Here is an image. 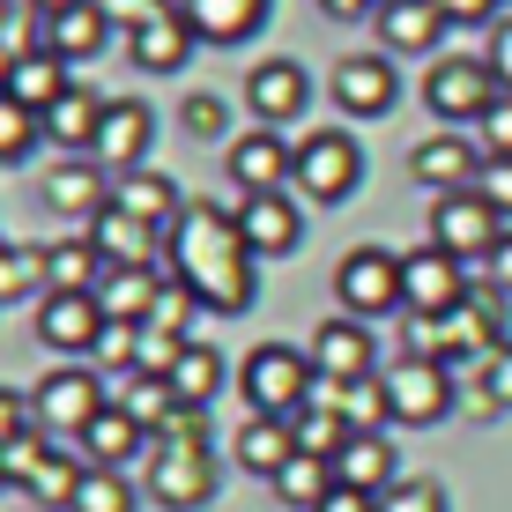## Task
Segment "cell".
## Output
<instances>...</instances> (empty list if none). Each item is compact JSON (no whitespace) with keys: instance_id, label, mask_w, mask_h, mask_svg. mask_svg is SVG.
I'll list each match as a JSON object with an SVG mask.
<instances>
[{"instance_id":"cell-1","label":"cell","mask_w":512,"mask_h":512,"mask_svg":"<svg viewBox=\"0 0 512 512\" xmlns=\"http://www.w3.org/2000/svg\"><path fill=\"white\" fill-rule=\"evenodd\" d=\"M164 253H171V275H179L208 312H245V305H253V290H260V253L245 245L238 216L193 201L186 216L171 223Z\"/></svg>"},{"instance_id":"cell-2","label":"cell","mask_w":512,"mask_h":512,"mask_svg":"<svg viewBox=\"0 0 512 512\" xmlns=\"http://www.w3.org/2000/svg\"><path fill=\"white\" fill-rule=\"evenodd\" d=\"M312 379H320L312 349H290V342H260L238 364V394H245L253 416H297L312 401Z\"/></svg>"},{"instance_id":"cell-3","label":"cell","mask_w":512,"mask_h":512,"mask_svg":"<svg viewBox=\"0 0 512 512\" xmlns=\"http://www.w3.org/2000/svg\"><path fill=\"white\" fill-rule=\"evenodd\" d=\"M216 438H149V498L171 512H201L216 498Z\"/></svg>"},{"instance_id":"cell-4","label":"cell","mask_w":512,"mask_h":512,"mask_svg":"<svg viewBox=\"0 0 512 512\" xmlns=\"http://www.w3.org/2000/svg\"><path fill=\"white\" fill-rule=\"evenodd\" d=\"M505 327H512V297L498 290V282H483V290H468L461 305L438 320V357H446V364H475V372H483V364L505 349Z\"/></svg>"},{"instance_id":"cell-5","label":"cell","mask_w":512,"mask_h":512,"mask_svg":"<svg viewBox=\"0 0 512 512\" xmlns=\"http://www.w3.org/2000/svg\"><path fill=\"white\" fill-rule=\"evenodd\" d=\"M498 97L505 90H498L490 52H446V60H431V75H423V104H431L446 127H475Z\"/></svg>"},{"instance_id":"cell-6","label":"cell","mask_w":512,"mask_h":512,"mask_svg":"<svg viewBox=\"0 0 512 512\" xmlns=\"http://www.w3.org/2000/svg\"><path fill=\"white\" fill-rule=\"evenodd\" d=\"M357 179H364V156H357V134H349V127H312L305 141H297L290 186L305 193V201L342 208L349 193H357Z\"/></svg>"},{"instance_id":"cell-7","label":"cell","mask_w":512,"mask_h":512,"mask_svg":"<svg viewBox=\"0 0 512 512\" xmlns=\"http://www.w3.org/2000/svg\"><path fill=\"white\" fill-rule=\"evenodd\" d=\"M386 409L409 431H431V423L453 416V364L446 357H394L386 364Z\"/></svg>"},{"instance_id":"cell-8","label":"cell","mask_w":512,"mask_h":512,"mask_svg":"<svg viewBox=\"0 0 512 512\" xmlns=\"http://www.w3.org/2000/svg\"><path fill=\"white\" fill-rule=\"evenodd\" d=\"M334 297H342L349 320H386V312H409V297H401V260L386 253V245H357V253L334 268Z\"/></svg>"},{"instance_id":"cell-9","label":"cell","mask_w":512,"mask_h":512,"mask_svg":"<svg viewBox=\"0 0 512 512\" xmlns=\"http://www.w3.org/2000/svg\"><path fill=\"white\" fill-rule=\"evenodd\" d=\"M505 238V216L483 201V193H431V245H446L453 260H490Z\"/></svg>"},{"instance_id":"cell-10","label":"cell","mask_w":512,"mask_h":512,"mask_svg":"<svg viewBox=\"0 0 512 512\" xmlns=\"http://www.w3.org/2000/svg\"><path fill=\"white\" fill-rule=\"evenodd\" d=\"M401 297H409L416 320H446L468 297V260H453L446 245H416V253L401 260Z\"/></svg>"},{"instance_id":"cell-11","label":"cell","mask_w":512,"mask_h":512,"mask_svg":"<svg viewBox=\"0 0 512 512\" xmlns=\"http://www.w3.org/2000/svg\"><path fill=\"white\" fill-rule=\"evenodd\" d=\"M156 149V112L141 97H112L104 104V127H97V149L90 164H104V179H119V171H141Z\"/></svg>"},{"instance_id":"cell-12","label":"cell","mask_w":512,"mask_h":512,"mask_svg":"<svg viewBox=\"0 0 512 512\" xmlns=\"http://www.w3.org/2000/svg\"><path fill=\"white\" fill-rule=\"evenodd\" d=\"M409 179L431 186V193H468L483 179V149H475L461 127H438V134H423L409 149Z\"/></svg>"},{"instance_id":"cell-13","label":"cell","mask_w":512,"mask_h":512,"mask_svg":"<svg viewBox=\"0 0 512 512\" xmlns=\"http://www.w3.org/2000/svg\"><path fill=\"white\" fill-rule=\"evenodd\" d=\"M231 216H238V231H245V245H253L260 260L297 253V238H305V208H297V193H290V186H275V193H245Z\"/></svg>"},{"instance_id":"cell-14","label":"cell","mask_w":512,"mask_h":512,"mask_svg":"<svg viewBox=\"0 0 512 512\" xmlns=\"http://www.w3.org/2000/svg\"><path fill=\"white\" fill-rule=\"evenodd\" d=\"M30 401H38V423H45V431L82 438V431H90V416L104 409V379L82 372V364H60V372H45V386H38Z\"/></svg>"},{"instance_id":"cell-15","label":"cell","mask_w":512,"mask_h":512,"mask_svg":"<svg viewBox=\"0 0 512 512\" xmlns=\"http://www.w3.org/2000/svg\"><path fill=\"white\" fill-rule=\"evenodd\" d=\"M401 97V75L386 52H349V60H334V104H342L349 119H386Z\"/></svg>"},{"instance_id":"cell-16","label":"cell","mask_w":512,"mask_h":512,"mask_svg":"<svg viewBox=\"0 0 512 512\" xmlns=\"http://www.w3.org/2000/svg\"><path fill=\"white\" fill-rule=\"evenodd\" d=\"M379 349H372V327L364 320H320L312 327V364H320V379L327 386H357V379H379Z\"/></svg>"},{"instance_id":"cell-17","label":"cell","mask_w":512,"mask_h":512,"mask_svg":"<svg viewBox=\"0 0 512 512\" xmlns=\"http://www.w3.org/2000/svg\"><path fill=\"white\" fill-rule=\"evenodd\" d=\"M290 171H297V141H282V127H253L231 141L238 193H275V186H290Z\"/></svg>"},{"instance_id":"cell-18","label":"cell","mask_w":512,"mask_h":512,"mask_svg":"<svg viewBox=\"0 0 512 512\" xmlns=\"http://www.w3.org/2000/svg\"><path fill=\"white\" fill-rule=\"evenodd\" d=\"M193 30H186V15H179V0L171 8H156V15H141V23L127 30V52H134V67H149V75H171V67H186L193 60Z\"/></svg>"},{"instance_id":"cell-19","label":"cell","mask_w":512,"mask_h":512,"mask_svg":"<svg viewBox=\"0 0 512 512\" xmlns=\"http://www.w3.org/2000/svg\"><path fill=\"white\" fill-rule=\"evenodd\" d=\"M312 97V75L297 60H260L253 75H245V104H253L260 127H282V119H297Z\"/></svg>"},{"instance_id":"cell-20","label":"cell","mask_w":512,"mask_h":512,"mask_svg":"<svg viewBox=\"0 0 512 512\" xmlns=\"http://www.w3.org/2000/svg\"><path fill=\"white\" fill-rule=\"evenodd\" d=\"M38 334H45V349H97L104 305H97V297H82V290H45Z\"/></svg>"},{"instance_id":"cell-21","label":"cell","mask_w":512,"mask_h":512,"mask_svg":"<svg viewBox=\"0 0 512 512\" xmlns=\"http://www.w3.org/2000/svg\"><path fill=\"white\" fill-rule=\"evenodd\" d=\"M268 8H275V0H179L186 30L201 45H245L260 23H268Z\"/></svg>"},{"instance_id":"cell-22","label":"cell","mask_w":512,"mask_h":512,"mask_svg":"<svg viewBox=\"0 0 512 512\" xmlns=\"http://www.w3.org/2000/svg\"><path fill=\"white\" fill-rule=\"evenodd\" d=\"M45 45L60 52L67 67H75V60H97V52L112 45V8H104V0H75V8L45 15Z\"/></svg>"},{"instance_id":"cell-23","label":"cell","mask_w":512,"mask_h":512,"mask_svg":"<svg viewBox=\"0 0 512 512\" xmlns=\"http://www.w3.org/2000/svg\"><path fill=\"white\" fill-rule=\"evenodd\" d=\"M141 446H149V423H134L119 401H104V409L90 416V431L75 438V453H82L90 468H127Z\"/></svg>"},{"instance_id":"cell-24","label":"cell","mask_w":512,"mask_h":512,"mask_svg":"<svg viewBox=\"0 0 512 512\" xmlns=\"http://www.w3.org/2000/svg\"><path fill=\"white\" fill-rule=\"evenodd\" d=\"M334 483H349V490H394L401 483V453H394V438L386 431H357L342 453H334Z\"/></svg>"},{"instance_id":"cell-25","label":"cell","mask_w":512,"mask_h":512,"mask_svg":"<svg viewBox=\"0 0 512 512\" xmlns=\"http://www.w3.org/2000/svg\"><path fill=\"white\" fill-rule=\"evenodd\" d=\"M290 461H297V416H245V431H238V468L260 475V483H275Z\"/></svg>"},{"instance_id":"cell-26","label":"cell","mask_w":512,"mask_h":512,"mask_svg":"<svg viewBox=\"0 0 512 512\" xmlns=\"http://www.w3.org/2000/svg\"><path fill=\"white\" fill-rule=\"evenodd\" d=\"M379 45L386 52H431L446 38V8L438 0H379Z\"/></svg>"},{"instance_id":"cell-27","label":"cell","mask_w":512,"mask_h":512,"mask_svg":"<svg viewBox=\"0 0 512 512\" xmlns=\"http://www.w3.org/2000/svg\"><path fill=\"white\" fill-rule=\"evenodd\" d=\"M112 208H127V216H141L149 231H164V238H171V223L186 216L179 186H171V179H156L149 164H141V171H119V179H112Z\"/></svg>"},{"instance_id":"cell-28","label":"cell","mask_w":512,"mask_h":512,"mask_svg":"<svg viewBox=\"0 0 512 512\" xmlns=\"http://www.w3.org/2000/svg\"><path fill=\"white\" fill-rule=\"evenodd\" d=\"M104 164H82V156H67V164H52L45 171V208L52 216H82L90 223L104 201H112V179H97Z\"/></svg>"},{"instance_id":"cell-29","label":"cell","mask_w":512,"mask_h":512,"mask_svg":"<svg viewBox=\"0 0 512 512\" xmlns=\"http://www.w3.org/2000/svg\"><path fill=\"white\" fill-rule=\"evenodd\" d=\"M90 238H97V253L112 260V268H149V253L164 245V231H149L141 216H127V208H112V201L90 216Z\"/></svg>"},{"instance_id":"cell-30","label":"cell","mask_w":512,"mask_h":512,"mask_svg":"<svg viewBox=\"0 0 512 512\" xmlns=\"http://www.w3.org/2000/svg\"><path fill=\"white\" fill-rule=\"evenodd\" d=\"M67 90H75V67L60 60L52 45H30V52H15V82H8V97H23L30 112H52Z\"/></svg>"},{"instance_id":"cell-31","label":"cell","mask_w":512,"mask_h":512,"mask_svg":"<svg viewBox=\"0 0 512 512\" xmlns=\"http://www.w3.org/2000/svg\"><path fill=\"white\" fill-rule=\"evenodd\" d=\"M104 104H112V97H97V90H82V82H75V90H67V97L45 112V141H60V149L90 156V149H97V127H104Z\"/></svg>"},{"instance_id":"cell-32","label":"cell","mask_w":512,"mask_h":512,"mask_svg":"<svg viewBox=\"0 0 512 512\" xmlns=\"http://www.w3.org/2000/svg\"><path fill=\"white\" fill-rule=\"evenodd\" d=\"M112 260L97 253V238H60V245H45V290H82V297H97V282Z\"/></svg>"},{"instance_id":"cell-33","label":"cell","mask_w":512,"mask_h":512,"mask_svg":"<svg viewBox=\"0 0 512 512\" xmlns=\"http://www.w3.org/2000/svg\"><path fill=\"white\" fill-rule=\"evenodd\" d=\"M156 290H164V275L156 268H104L97 282V305H104V320H149V305H156Z\"/></svg>"},{"instance_id":"cell-34","label":"cell","mask_w":512,"mask_h":512,"mask_svg":"<svg viewBox=\"0 0 512 512\" xmlns=\"http://www.w3.org/2000/svg\"><path fill=\"white\" fill-rule=\"evenodd\" d=\"M82 475H90V461H82V453H45V461L23 475V498H30V505H45V512H75Z\"/></svg>"},{"instance_id":"cell-35","label":"cell","mask_w":512,"mask_h":512,"mask_svg":"<svg viewBox=\"0 0 512 512\" xmlns=\"http://www.w3.org/2000/svg\"><path fill=\"white\" fill-rule=\"evenodd\" d=\"M119 409H127L134 423H149V438H156L171 416L186 409V401H179V386H171V379H156V372H134L127 386H119Z\"/></svg>"},{"instance_id":"cell-36","label":"cell","mask_w":512,"mask_h":512,"mask_svg":"<svg viewBox=\"0 0 512 512\" xmlns=\"http://www.w3.org/2000/svg\"><path fill=\"white\" fill-rule=\"evenodd\" d=\"M171 386H179V401H186V409H208V401L223 394V349L186 342V357L171 364Z\"/></svg>"},{"instance_id":"cell-37","label":"cell","mask_w":512,"mask_h":512,"mask_svg":"<svg viewBox=\"0 0 512 512\" xmlns=\"http://www.w3.org/2000/svg\"><path fill=\"white\" fill-rule=\"evenodd\" d=\"M357 438V423H349L342 409H334V394H327V409H297V453H312V461H334V453Z\"/></svg>"},{"instance_id":"cell-38","label":"cell","mask_w":512,"mask_h":512,"mask_svg":"<svg viewBox=\"0 0 512 512\" xmlns=\"http://www.w3.org/2000/svg\"><path fill=\"white\" fill-rule=\"evenodd\" d=\"M327 490H334V461H312V453H297V461L275 475V498L297 505V512H320Z\"/></svg>"},{"instance_id":"cell-39","label":"cell","mask_w":512,"mask_h":512,"mask_svg":"<svg viewBox=\"0 0 512 512\" xmlns=\"http://www.w3.org/2000/svg\"><path fill=\"white\" fill-rule=\"evenodd\" d=\"M38 141H45V112H30L23 97L0 90V164H23Z\"/></svg>"},{"instance_id":"cell-40","label":"cell","mask_w":512,"mask_h":512,"mask_svg":"<svg viewBox=\"0 0 512 512\" xmlns=\"http://www.w3.org/2000/svg\"><path fill=\"white\" fill-rule=\"evenodd\" d=\"M90 372H112V379H134L141 372V327L134 320H104L97 349H90Z\"/></svg>"},{"instance_id":"cell-41","label":"cell","mask_w":512,"mask_h":512,"mask_svg":"<svg viewBox=\"0 0 512 512\" xmlns=\"http://www.w3.org/2000/svg\"><path fill=\"white\" fill-rule=\"evenodd\" d=\"M75 512H134V483L119 468H90L75 490Z\"/></svg>"},{"instance_id":"cell-42","label":"cell","mask_w":512,"mask_h":512,"mask_svg":"<svg viewBox=\"0 0 512 512\" xmlns=\"http://www.w3.org/2000/svg\"><path fill=\"white\" fill-rule=\"evenodd\" d=\"M193 312H201V297H193V290H186L179 275H164V290H156V305H149V320H141V327L186 334V327H193ZM186 342H193V334H186Z\"/></svg>"},{"instance_id":"cell-43","label":"cell","mask_w":512,"mask_h":512,"mask_svg":"<svg viewBox=\"0 0 512 512\" xmlns=\"http://www.w3.org/2000/svg\"><path fill=\"white\" fill-rule=\"evenodd\" d=\"M38 282H45V253H30V245H0V305L30 297Z\"/></svg>"},{"instance_id":"cell-44","label":"cell","mask_w":512,"mask_h":512,"mask_svg":"<svg viewBox=\"0 0 512 512\" xmlns=\"http://www.w3.org/2000/svg\"><path fill=\"white\" fill-rule=\"evenodd\" d=\"M379 512H453V505H446V483H431V475H401L394 490H379Z\"/></svg>"},{"instance_id":"cell-45","label":"cell","mask_w":512,"mask_h":512,"mask_svg":"<svg viewBox=\"0 0 512 512\" xmlns=\"http://www.w3.org/2000/svg\"><path fill=\"white\" fill-rule=\"evenodd\" d=\"M179 119H186V134H193V141H223V134H231V104L208 97V90H193Z\"/></svg>"},{"instance_id":"cell-46","label":"cell","mask_w":512,"mask_h":512,"mask_svg":"<svg viewBox=\"0 0 512 512\" xmlns=\"http://www.w3.org/2000/svg\"><path fill=\"white\" fill-rule=\"evenodd\" d=\"M186 357V334H164V327H141V372L171 379V364Z\"/></svg>"},{"instance_id":"cell-47","label":"cell","mask_w":512,"mask_h":512,"mask_svg":"<svg viewBox=\"0 0 512 512\" xmlns=\"http://www.w3.org/2000/svg\"><path fill=\"white\" fill-rule=\"evenodd\" d=\"M30 431H38V401L0 386V446H15V438H30Z\"/></svg>"},{"instance_id":"cell-48","label":"cell","mask_w":512,"mask_h":512,"mask_svg":"<svg viewBox=\"0 0 512 512\" xmlns=\"http://www.w3.org/2000/svg\"><path fill=\"white\" fill-rule=\"evenodd\" d=\"M475 141H483V156H512V97H498L475 119Z\"/></svg>"},{"instance_id":"cell-49","label":"cell","mask_w":512,"mask_h":512,"mask_svg":"<svg viewBox=\"0 0 512 512\" xmlns=\"http://www.w3.org/2000/svg\"><path fill=\"white\" fill-rule=\"evenodd\" d=\"M475 193H483L498 216H512V156H483V179H475Z\"/></svg>"},{"instance_id":"cell-50","label":"cell","mask_w":512,"mask_h":512,"mask_svg":"<svg viewBox=\"0 0 512 512\" xmlns=\"http://www.w3.org/2000/svg\"><path fill=\"white\" fill-rule=\"evenodd\" d=\"M483 401H490L498 416H512V342H505L498 357L483 364Z\"/></svg>"},{"instance_id":"cell-51","label":"cell","mask_w":512,"mask_h":512,"mask_svg":"<svg viewBox=\"0 0 512 512\" xmlns=\"http://www.w3.org/2000/svg\"><path fill=\"white\" fill-rule=\"evenodd\" d=\"M490 67H498V90L512 97V15H505L498 30H490Z\"/></svg>"},{"instance_id":"cell-52","label":"cell","mask_w":512,"mask_h":512,"mask_svg":"<svg viewBox=\"0 0 512 512\" xmlns=\"http://www.w3.org/2000/svg\"><path fill=\"white\" fill-rule=\"evenodd\" d=\"M320 512H379V498H372V490H349V483H334L327 498H320Z\"/></svg>"},{"instance_id":"cell-53","label":"cell","mask_w":512,"mask_h":512,"mask_svg":"<svg viewBox=\"0 0 512 512\" xmlns=\"http://www.w3.org/2000/svg\"><path fill=\"white\" fill-rule=\"evenodd\" d=\"M438 8H446V23H490L498 0H438Z\"/></svg>"},{"instance_id":"cell-54","label":"cell","mask_w":512,"mask_h":512,"mask_svg":"<svg viewBox=\"0 0 512 512\" xmlns=\"http://www.w3.org/2000/svg\"><path fill=\"white\" fill-rule=\"evenodd\" d=\"M483 268H490V282H498V290L512 297V231L498 238V253H490V260H483Z\"/></svg>"},{"instance_id":"cell-55","label":"cell","mask_w":512,"mask_h":512,"mask_svg":"<svg viewBox=\"0 0 512 512\" xmlns=\"http://www.w3.org/2000/svg\"><path fill=\"white\" fill-rule=\"evenodd\" d=\"M334 23H357V15H379V0H320Z\"/></svg>"},{"instance_id":"cell-56","label":"cell","mask_w":512,"mask_h":512,"mask_svg":"<svg viewBox=\"0 0 512 512\" xmlns=\"http://www.w3.org/2000/svg\"><path fill=\"white\" fill-rule=\"evenodd\" d=\"M30 8H38V15H60V8H75V0H30Z\"/></svg>"},{"instance_id":"cell-57","label":"cell","mask_w":512,"mask_h":512,"mask_svg":"<svg viewBox=\"0 0 512 512\" xmlns=\"http://www.w3.org/2000/svg\"><path fill=\"white\" fill-rule=\"evenodd\" d=\"M0 490H15V475H8V453H0Z\"/></svg>"},{"instance_id":"cell-58","label":"cell","mask_w":512,"mask_h":512,"mask_svg":"<svg viewBox=\"0 0 512 512\" xmlns=\"http://www.w3.org/2000/svg\"><path fill=\"white\" fill-rule=\"evenodd\" d=\"M505 8H512V0H505Z\"/></svg>"}]
</instances>
